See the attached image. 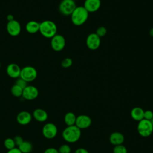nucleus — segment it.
Masks as SVG:
<instances>
[{"label": "nucleus", "instance_id": "19", "mask_svg": "<svg viewBox=\"0 0 153 153\" xmlns=\"http://www.w3.org/2000/svg\"><path fill=\"white\" fill-rule=\"evenodd\" d=\"M39 24L36 21H29L26 25V30L29 33H35L39 30Z\"/></svg>", "mask_w": 153, "mask_h": 153}, {"label": "nucleus", "instance_id": "13", "mask_svg": "<svg viewBox=\"0 0 153 153\" xmlns=\"http://www.w3.org/2000/svg\"><path fill=\"white\" fill-rule=\"evenodd\" d=\"M7 75L12 78H18L20 77L21 68L16 63H10L6 69Z\"/></svg>", "mask_w": 153, "mask_h": 153}, {"label": "nucleus", "instance_id": "17", "mask_svg": "<svg viewBox=\"0 0 153 153\" xmlns=\"http://www.w3.org/2000/svg\"><path fill=\"white\" fill-rule=\"evenodd\" d=\"M32 115L35 120L39 122H44L48 118L47 112L45 110L40 108L35 109Z\"/></svg>", "mask_w": 153, "mask_h": 153}, {"label": "nucleus", "instance_id": "34", "mask_svg": "<svg viewBox=\"0 0 153 153\" xmlns=\"http://www.w3.org/2000/svg\"><path fill=\"white\" fill-rule=\"evenodd\" d=\"M7 19L8 20V22H10V21H12L14 19V16L12 15V14H8L7 16Z\"/></svg>", "mask_w": 153, "mask_h": 153}, {"label": "nucleus", "instance_id": "8", "mask_svg": "<svg viewBox=\"0 0 153 153\" xmlns=\"http://www.w3.org/2000/svg\"><path fill=\"white\" fill-rule=\"evenodd\" d=\"M57 126L52 123H48L45 124L43 126L42 130L43 136L48 139L54 138L57 134Z\"/></svg>", "mask_w": 153, "mask_h": 153}, {"label": "nucleus", "instance_id": "27", "mask_svg": "<svg viewBox=\"0 0 153 153\" xmlns=\"http://www.w3.org/2000/svg\"><path fill=\"white\" fill-rule=\"evenodd\" d=\"M72 60L71 59V58H69V57H66V58H65L61 62V65L63 68H69L70 66H72Z\"/></svg>", "mask_w": 153, "mask_h": 153}, {"label": "nucleus", "instance_id": "29", "mask_svg": "<svg viewBox=\"0 0 153 153\" xmlns=\"http://www.w3.org/2000/svg\"><path fill=\"white\" fill-rule=\"evenodd\" d=\"M153 118V112L151 110H146L144 111L143 119L150 121Z\"/></svg>", "mask_w": 153, "mask_h": 153}, {"label": "nucleus", "instance_id": "23", "mask_svg": "<svg viewBox=\"0 0 153 153\" xmlns=\"http://www.w3.org/2000/svg\"><path fill=\"white\" fill-rule=\"evenodd\" d=\"M4 144L5 147L8 150L11 149H13V148H14L16 147V144H15V142H14V139H12V138H10V137L7 138V139L4 140Z\"/></svg>", "mask_w": 153, "mask_h": 153}, {"label": "nucleus", "instance_id": "24", "mask_svg": "<svg viewBox=\"0 0 153 153\" xmlns=\"http://www.w3.org/2000/svg\"><path fill=\"white\" fill-rule=\"evenodd\" d=\"M113 153H127V149L123 144L118 145L114 146Z\"/></svg>", "mask_w": 153, "mask_h": 153}, {"label": "nucleus", "instance_id": "14", "mask_svg": "<svg viewBox=\"0 0 153 153\" xmlns=\"http://www.w3.org/2000/svg\"><path fill=\"white\" fill-rule=\"evenodd\" d=\"M100 0H85L83 7L88 13H94L100 8Z\"/></svg>", "mask_w": 153, "mask_h": 153}, {"label": "nucleus", "instance_id": "32", "mask_svg": "<svg viewBox=\"0 0 153 153\" xmlns=\"http://www.w3.org/2000/svg\"><path fill=\"white\" fill-rule=\"evenodd\" d=\"M74 153H89V152L85 148H79L75 151Z\"/></svg>", "mask_w": 153, "mask_h": 153}, {"label": "nucleus", "instance_id": "20", "mask_svg": "<svg viewBox=\"0 0 153 153\" xmlns=\"http://www.w3.org/2000/svg\"><path fill=\"white\" fill-rule=\"evenodd\" d=\"M76 117L74 113L72 112H67L64 117V121L67 126H74L75 124Z\"/></svg>", "mask_w": 153, "mask_h": 153}, {"label": "nucleus", "instance_id": "26", "mask_svg": "<svg viewBox=\"0 0 153 153\" xmlns=\"http://www.w3.org/2000/svg\"><path fill=\"white\" fill-rule=\"evenodd\" d=\"M59 153H71V148L68 144L62 145L58 149Z\"/></svg>", "mask_w": 153, "mask_h": 153}, {"label": "nucleus", "instance_id": "4", "mask_svg": "<svg viewBox=\"0 0 153 153\" xmlns=\"http://www.w3.org/2000/svg\"><path fill=\"white\" fill-rule=\"evenodd\" d=\"M137 130L139 135L146 137L152 134L153 132V126L150 121L143 119L138 122Z\"/></svg>", "mask_w": 153, "mask_h": 153}, {"label": "nucleus", "instance_id": "11", "mask_svg": "<svg viewBox=\"0 0 153 153\" xmlns=\"http://www.w3.org/2000/svg\"><path fill=\"white\" fill-rule=\"evenodd\" d=\"M7 31L12 36H18L21 32V25L16 20L8 22L7 24Z\"/></svg>", "mask_w": 153, "mask_h": 153}, {"label": "nucleus", "instance_id": "6", "mask_svg": "<svg viewBox=\"0 0 153 153\" xmlns=\"http://www.w3.org/2000/svg\"><path fill=\"white\" fill-rule=\"evenodd\" d=\"M76 7L74 0H62L59 6L60 13L64 16H71Z\"/></svg>", "mask_w": 153, "mask_h": 153}, {"label": "nucleus", "instance_id": "31", "mask_svg": "<svg viewBox=\"0 0 153 153\" xmlns=\"http://www.w3.org/2000/svg\"><path fill=\"white\" fill-rule=\"evenodd\" d=\"M44 153H59V151L54 148H48L44 151Z\"/></svg>", "mask_w": 153, "mask_h": 153}, {"label": "nucleus", "instance_id": "30", "mask_svg": "<svg viewBox=\"0 0 153 153\" xmlns=\"http://www.w3.org/2000/svg\"><path fill=\"white\" fill-rule=\"evenodd\" d=\"M13 139L14 140L16 146L17 145V146H19L24 141L23 138L20 136H16L13 138Z\"/></svg>", "mask_w": 153, "mask_h": 153}, {"label": "nucleus", "instance_id": "5", "mask_svg": "<svg viewBox=\"0 0 153 153\" xmlns=\"http://www.w3.org/2000/svg\"><path fill=\"white\" fill-rule=\"evenodd\" d=\"M37 71L35 68L31 66H26L21 69L20 77L28 82L34 81L37 77Z\"/></svg>", "mask_w": 153, "mask_h": 153}, {"label": "nucleus", "instance_id": "22", "mask_svg": "<svg viewBox=\"0 0 153 153\" xmlns=\"http://www.w3.org/2000/svg\"><path fill=\"white\" fill-rule=\"evenodd\" d=\"M23 88H22L20 87L16 84H14L11 88V94L17 97H19L22 96V93H23Z\"/></svg>", "mask_w": 153, "mask_h": 153}, {"label": "nucleus", "instance_id": "36", "mask_svg": "<svg viewBox=\"0 0 153 153\" xmlns=\"http://www.w3.org/2000/svg\"><path fill=\"white\" fill-rule=\"evenodd\" d=\"M150 121H151V124H152V125L153 126V118L150 120Z\"/></svg>", "mask_w": 153, "mask_h": 153}, {"label": "nucleus", "instance_id": "1", "mask_svg": "<svg viewBox=\"0 0 153 153\" xmlns=\"http://www.w3.org/2000/svg\"><path fill=\"white\" fill-rule=\"evenodd\" d=\"M88 14L89 13L83 6H76L71 15V22L75 26L82 25L87 20Z\"/></svg>", "mask_w": 153, "mask_h": 153}, {"label": "nucleus", "instance_id": "2", "mask_svg": "<svg viewBox=\"0 0 153 153\" xmlns=\"http://www.w3.org/2000/svg\"><path fill=\"white\" fill-rule=\"evenodd\" d=\"M63 139L68 143H75L81 137V131L75 125L67 126L62 131Z\"/></svg>", "mask_w": 153, "mask_h": 153}, {"label": "nucleus", "instance_id": "16", "mask_svg": "<svg viewBox=\"0 0 153 153\" xmlns=\"http://www.w3.org/2000/svg\"><path fill=\"white\" fill-rule=\"evenodd\" d=\"M124 141V135L120 132H113L109 136V142L110 143L114 145H121Z\"/></svg>", "mask_w": 153, "mask_h": 153}, {"label": "nucleus", "instance_id": "3", "mask_svg": "<svg viewBox=\"0 0 153 153\" xmlns=\"http://www.w3.org/2000/svg\"><path fill=\"white\" fill-rule=\"evenodd\" d=\"M39 31L44 37L52 38L57 34V27L54 22L44 20L39 24Z\"/></svg>", "mask_w": 153, "mask_h": 153}, {"label": "nucleus", "instance_id": "25", "mask_svg": "<svg viewBox=\"0 0 153 153\" xmlns=\"http://www.w3.org/2000/svg\"><path fill=\"white\" fill-rule=\"evenodd\" d=\"M96 33L97 36H99L101 38L102 37H103L106 35L107 29L104 26H100L96 29Z\"/></svg>", "mask_w": 153, "mask_h": 153}, {"label": "nucleus", "instance_id": "7", "mask_svg": "<svg viewBox=\"0 0 153 153\" xmlns=\"http://www.w3.org/2000/svg\"><path fill=\"white\" fill-rule=\"evenodd\" d=\"M51 47L55 51H60L65 47L66 41L63 36L59 34H56L52 38L50 42Z\"/></svg>", "mask_w": 153, "mask_h": 153}, {"label": "nucleus", "instance_id": "37", "mask_svg": "<svg viewBox=\"0 0 153 153\" xmlns=\"http://www.w3.org/2000/svg\"><path fill=\"white\" fill-rule=\"evenodd\" d=\"M0 68H1V63H0Z\"/></svg>", "mask_w": 153, "mask_h": 153}, {"label": "nucleus", "instance_id": "35", "mask_svg": "<svg viewBox=\"0 0 153 153\" xmlns=\"http://www.w3.org/2000/svg\"><path fill=\"white\" fill-rule=\"evenodd\" d=\"M149 34L151 37H153V27H152L149 31Z\"/></svg>", "mask_w": 153, "mask_h": 153}, {"label": "nucleus", "instance_id": "28", "mask_svg": "<svg viewBox=\"0 0 153 153\" xmlns=\"http://www.w3.org/2000/svg\"><path fill=\"white\" fill-rule=\"evenodd\" d=\"M27 82L25 81V80H23L22 78H21L20 77L17 78L15 84L19 85V87H20L24 89L27 85Z\"/></svg>", "mask_w": 153, "mask_h": 153}, {"label": "nucleus", "instance_id": "18", "mask_svg": "<svg viewBox=\"0 0 153 153\" xmlns=\"http://www.w3.org/2000/svg\"><path fill=\"white\" fill-rule=\"evenodd\" d=\"M144 111H145L140 107H134L131 109L130 115L134 121L139 122L143 119Z\"/></svg>", "mask_w": 153, "mask_h": 153}, {"label": "nucleus", "instance_id": "15", "mask_svg": "<svg viewBox=\"0 0 153 153\" xmlns=\"http://www.w3.org/2000/svg\"><path fill=\"white\" fill-rule=\"evenodd\" d=\"M32 116L30 114V113L26 111L20 112L17 114L16 117L17 123L19 124L22 126L27 125L29 123H30V122L32 120Z\"/></svg>", "mask_w": 153, "mask_h": 153}, {"label": "nucleus", "instance_id": "21", "mask_svg": "<svg viewBox=\"0 0 153 153\" xmlns=\"http://www.w3.org/2000/svg\"><path fill=\"white\" fill-rule=\"evenodd\" d=\"M18 148L22 152V153H30L33 149L32 144L26 140H24L19 146Z\"/></svg>", "mask_w": 153, "mask_h": 153}, {"label": "nucleus", "instance_id": "10", "mask_svg": "<svg viewBox=\"0 0 153 153\" xmlns=\"http://www.w3.org/2000/svg\"><path fill=\"white\" fill-rule=\"evenodd\" d=\"M39 94L38 88L33 85H27L23 90L22 97L26 100H31L36 99Z\"/></svg>", "mask_w": 153, "mask_h": 153}, {"label": "nucleus", "instance_id": "12", "mask_svg": "<svg viewBox=\"0 0 153 153\" xmlns=\"http://www.w3.org/2000/svg\"><path fill=\"white\" fill-rule=\"evenodd\" d=\"M91 123L92 120L89 116L82 114L76 117L75 125L82 130L88 128L91 126Z\"/></svg>", "mask_w": 153, "mask_h": 153}, {"label": "nucleus", "instance_id": "9", "mask_svg": "<svg viewBox=\"0 0 153 153\" xmlns=\"http://www.w3.org/2000/svg\"><path fill=\"white\" fill-rule=\"evenodd\" d=\"M86 45L91 50H97L100 45V38L96 33L89 34L86 38Z\"/></svg>", "mask_w": 153, "mask_h": 153}, {"label": "nucleus", "instance_id": "33", "mask_svg": "<svg viewBox=\"0 0 153 153\" xmlns=\"http://www.w3.org/2000/svg\"><path fill=\"white\" fill-rule=\"evenodd\" d=\"M7 153H22V152L19 150L18 148H14L11 149H10L8 151Z\"/></svg>", "mask_w": 153, "mask_h": 153}]
</instances>
